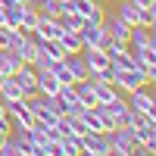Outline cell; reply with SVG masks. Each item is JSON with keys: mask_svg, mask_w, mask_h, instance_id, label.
<instances>
[{"mask_svg": "<svg viewBox=\"0 0 156 156\" xmlns=\"http://www.w3.org/2000/svg\"><path fill=\"white\" fill-rule=\"evenodd\" d=\"M144 84H150V78L137 69H115V75H112V87L119 94H131V90L144 87Z\"/></svg>", "mask_w": 156, "mask_h": 156, "instance_id": "6da1fadb", "label": "cell"}, {"mask_svg": "<svg viewBox=\"0 0 156 156\" xmlns=\"http://www.w3.org/2000/svg\"><path fill=\"white\" fill-rule=\"evenodd\" d=\"M125 97H128V106H131L134 112H144V115H150V119H156V97H153L150 84L137 87V90H131V94H125Z\"/></svg>", "mask_w": 156, "mask_h": 156, "instance_id": "7a4b0ae2", "label": "cell"}, {"mask_svg": "<svg viewBox=\"0 0 156 156\" xmlns=\"http://www.w3.org/2000/svg\"><path fill=\"white\" fill-rule=\"evenodd\" d=\"M9 50H12V53H16V56L25 62V66H34V59H37V44L28 37V31H19V28H16Z\"/></svg>", "mask_w": 156, "mask_h": 156, "instance_id": "3957f363", "label": "cell"}, {"mask_svg": "<svg viewBox=\"0 0 156 156\" xmlns=\"http://www.w3.org/2000/svg\"><path fill=\"white\" fill-rule=\"evenodd\" d=\"M78 37H81V50H94V47H106V41H109V34H106V28L103 25H94V22H84L81 25V31H78Z\"/></svg>", "mask_w": 156, "mask_h": 156, "instance_id": "277c9868", "label": "cell"}, {"mask_svg": "<svg viewBox=\"0 0 156 156\" xmlns=\"http://www.w3.org/2000/svg\"><path fill=\"white\" fill-rule=\"evenodd\" d=\"M81 150L87 156H109V134L106 131H87V134H81Z\"/></svg>", "mask_w": 156, "mask_h": 156, "instance_id": "5b68a950", "label": "cell"}, {"mask_svg": "<svg viewBox=\"0 0 156 156\" xmlns=\"http://www.w3.org/2000/svg\"><path fill=\"white\" fill-rule=\"evenodd\" d=\"M106 134H109V150H112V153L131 156L134 137H131V128H128V125H119V128H112V131H106Z\"/></svg>", "mask_w": 156, "mask_h": 156, "instance_id": "8992f818", "label": "cell"}, {"mask_svg": "<svg viewBox=\"0 0 156 156\" xmlns=\"http://www.w3.org/2000/svg\"><path fill=\"white\" fill-rule=\"evenodd\" d=\"M144 47H156V31L147 25H131L128 31V50H144Z\"/></svg>", "mask_w": 156, "mask_h": 156, "instance_id": "52a82bcc", "label": "cell"}, {"mask_svg": "<svg viewBox=\"0 0 156 156\" xmlns=\"http://www.w3.org/2000/svg\"><path fill=\"white\" fill-rule=\"evenodd\" d=\"M103 28H106V34L112 37V41H122V44H128V31H131V25H128L125 19H119L115 12L103 19Z\"/></svg>", "mask_w": 156, "mask_h": 156, "instance_id": "ba28073f", "label": "cell"}, {"mask_svg": "<svg viewBox=\"0 0 156 156\" xmlns=\"http://www.w3.org/2000/svg\"><path fill=\"white\" fill-rule=\"evenodd\" d=\"M12 78L19 81V87H22L25 97H34L37 94V72H34V66H19V72Z\"/></svg>", "mask_w": 156, "mask_h": 156, "instance_id": "9c48e42d", "label": "cell"}, {"mask_svg": "<svg viewBox=\"0 0 156 156\" xmlns=\"http://www.w3.org/2000/svg\"><path fill=\"white\" fill-rule=\"evenodd\" d=\"M131 137H134V147H147V150H156V122L131 128Z\"/></svg>", "mask_w": 156, "mask_h": 156, "instance_id": "30bf717a", "label": "cell"}, {"mask_svg": "<svg viewBox=\"0 0 156 156\" xmlns=\"http://www.w3.org/2000/svg\"><path fill=\"white\" fill-rule=\"evenodd\" d=\"M81 53H84V62H87V72H90V75H97V72H103V69L112 66L109 56L103 53L100 47H94V50H81ZM90 75H87V78H90Z\"/></svg>", "mask_w": 156, "mask_h": 156, "instance_id": "8fae6325", "label": "cell"}, {"mask_svg": "<svg viewBox=\"0 0 156 156\" xmlns=\"http://www.w3.org/2000/svg\"><path fill=\"white\" fill-rule=\"evenodd\" d=\"M106 112L115 119V125H125V122H128V112H131V106H128L125 94H115V97L106 103Z\"/></svg>", "mask_w": 156, "mask_h": 156, "instance_id": "7c38bea8", "label": "cell"}, {"mask_svg": "<svg viewBox=\"0 0 156 156\" xmlns=\"http://www.w3.org/2000/svg\"><path fill=\"white\" fill-rule=\"evenodd\" d=\"M62 62H66V69L72 72L75 81H84V78L90 75V72H87V62H84V53H66Z\"/></svg>", "mask_w": 156, "mask_h": 156, "instance_id": "4fadbf2b", "label": "cell"}, {"mask_svg": "<svg viewBox=\"0 0 156 156\" xmlns=\"http://www.w3.org/2000/svg\"><path fill=\"white\" fill-rule=\"evenodd\" d=\"M34 31L41 34L44 41H56L62 28H59V22H56L53 16H41V19H37V25H34Z\"/></svg>", "mask_w": 156, "mask_h": 156, "instance_id": "5bb4252c", "label": "cell"}, {"mask_svg": "<svg viewBox=\"0 0 156 156\" xmlns=\"http://www.w3.org/2000/svg\"><path fill=\"white\" fill-rule=\"evenodd\" d=\"M34 72H37V94H41V97L56 94V90H59V81L53 78V72H50V69H34Z\"/></svg>", "mask_w": 156, "mask_h": 156, "instance_id": "9a60e30c", "label": "cell"}, {"mask_svg": "<svg viewBox=\"0 0 156 156\" xmlns=\"http://www.w3.org/2000/svg\"><path fill=\"white\" fill-rule=\"evenodd\" d=\"M25 94H22V87H19V81L16 78H3V81H0V100L3 103H12V100H22Z\"/></svg>", "mask_w": 156, "mask_h": 156, "instance_id": "2e32d148", "label": "cell"}, {"mask_svg": "<svg viewBox=\"0 0 156 156\" xmlns=\"http://www.w3.org/2000/svg\"><path fill=\"white\" fill-rule=\"evenodd\" d=\"M19 66H25V62L16 56V53H12V50H0V75H16L19 72Z\"/></svg>", "mask_w": 156, "mask_h": 156, "instance_id": "e0dca14e", "label": "cell"}, {"mask_svg": "<svg viewBox=\"0 0 156 156\" xmlns=\"http://www.w3.org/2000/svg\"><path fill=\"white\" fill-rule=\"evenodd\" d=\"M115 16L125 19L128 25H140V12L134 6V0H119V6H115Z\"/></svg>", "mask_w": 156, "mask_h": 156, "instance_id": "ac0fdd59", "label": "cell"}, {"mask_svg": "<svg viewBox=\"0 0 156 156\" xmlns=\"http://www.w3.org/2000/svg\"><path fill=\"white\" fill-rule=\"evenodd\" d=\"M90 84H94V94H97V106H106V103L119 94V90H115L112 84H106V81H94V78H87Z\"/></svg>", "mask_w": 156, "mask_h": 156, "instance_id": "d6986e66", "label": "cell"}, {"mask_svg": "<svg viewBox=\"0 0 156 156\" xmlns=\"http://www.w3.org/2000/svg\"><path fill=\"white\" fill-rule=\"evenodd\" d=\"M59 47L66 50V53H81V37H78V31H59Z\"/></svg>", "mask_w": 156, "mask_h": 156, "instance_id": "ffe728a7", "label": "cell"}, {"mask_svg": "<svg viewBox=\"0 0 156 156\" xmlns=\"http://www.w3.org/2000/svg\"><path fill=\"white\" fill-rule=\"evenodd\" d=\"M75 90H78V100L84 103V106H97V94H94V84L87 81H75Z\"/></svg>", "mask_w": 156, "mask_h": 156, "instance_id": "44dd1931", "label": "cell"}, {"mask_svg": "<svg viewBox=\"0 0 156 156\" xmlns=\"http://www.w3.org/2000/svg\"><path fill=\"white\" fill-rule=\"evenodd\" d=\"M37 19H41L37 6H22V22H19V31H34Z\"/></svg>", "mask_w": 156, "mask_h": 156, "instance_id": "7402d4cb", "label": "cell"}, {"mask_svg": "<svg viewBox=\"0 0 156 156\" xmlns=\"http://www.w3.org/2000/svg\"><path fill=\"white\" fill-rule=\"evenodd\" d=\"M19 22H22V6H19V3L3 6V25H9V28H19Z\"/></svg>", "mask_w": 156, "mask_h": 156, "instance_id": "603a6c76", "label": "cell"}, {"mask_svg": "<svg viewBox=\"0 0 156 156\" xmlns=\"http://www.w3.org/2000/svg\"><path fill=\"white\" fill-rule=\"evenodd\" d=\"M59 144H62V153L66 156H78L81 153V137H75V134H66Z\"/></svg>", "mask_w": 156, "mask_h": 156, "instance_id": "cb8c5ba5", "label": "cell"}, {"mask_svg": "<svg viewBox=\"0 0 156 156\" xmlns=\"http://www.w3.org/2000/svg\"><path fill=\"white\" fill-rule=\"evenodd\" d=\"M44 103H47V106L53 109L56 115H62V112H69V106H66V103H62V97H59V94H47V97H44Z\"/></svg>", "mask_w": 156, "mask_h": 156, "instance_id": "d4e9b609", "label": "cell"}, {"mask_svg": "<svg viewBox=\"0 0 156 156\" xmlns=\"http://www.w3.org/2000/svg\"><path fill=\"white\" fill-rule=\"evenodd\" d=\"M137 12H140V25L156 28V6H137Z\"/></svg>", "mask_w": 156, "mask_h": 156, "instance_id": "484cf974", "label": "cell"}, {"mask_svg": "<svg viewBox=\"0 0 156 156\" xmlns=\"http://www.w3.org/2000/svg\"><path fill=\"white\" fill-rule=\"evenodd\" d=\"M12 34H16V28H9V25H3V22H0V50H9Z\"/></svg>", "mask_w": 156, "mask_h": 156, "instance_id": "4316f807", "label": "cell"}, {"mask_svg": "<svg viewBox=\"0 0 156 156\" xmlns=\"http://www.w3.org/2000/svg\"><path fill=\"white\" fill-rule=\"evenodd\" d=\"M9 131H12V122H9L6 115H3V119H0V144H3V140L9 137Z\"/></svg>", "mask_w": 156, "mask_h": 156, "instance_id": "83f0119b", "label": "cell"}, {"mask_svg": "<svg viewBox=\"0 0 156 156\" xmlns=\"http://www.w3.org/2000/svg\"><path fill=\"white\" fill-rule=\"evenodd\" d=\"M131 156H156V150H147V147H134Z\"/></svg>", "mask_w": 156, "mask_h": 156, "instance_id": "f1b7e54d", "label": "cell"}, {"mask_svg": "<svg viewBox=\"0 0 156 156\" xmlns=\"http://www.w3.org/2000/svg\"><path fill=\"white\" fill-rule=\"evenodd\" d=\"M3 115H6V103L0 100V119H3Z\"/></svg>", "mask_w": 156, "mask_h": 156, "instance_id": "f546056e", "label": "cell"}, {"mask_svg": "<svg viewBox=\"0 0 156 156\" xmlns=\"http://www.w3.org/2000/svg\"><path fill=\"white\" fill-rule=\"evenodd\" d=\"M78 156H87V153H84V150H81V153H78Z\"/></svg>", "mask_w": 156, "mask_h": 156, "instance_id": "4dcf8cb0", "label": "cell"}, {"mask_svg": "<svg viewBox=\"0 0 156 156\" xmlns=\"http://www.w3.org/2000/svg\"><path fill=\"white\" fill-rule=\"evenodd\" d=\"M100 3H106V0H100Z\"/></svg>", "mask_w": 156, "mask_h": 156, "instance_id": "1f68e13d", "label": "cell"}]
</instances>
